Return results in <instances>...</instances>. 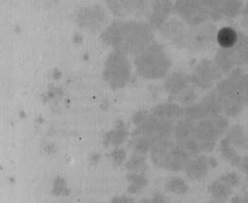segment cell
Instances as JSON below:
<instances>
[{"mask_svg":"<svg viewBox=\"0 0 248 203\" xmlns=\"http://www.w3.org/2000/svg\"><path fill=\"white\" fill-rule=\"evenodd\" d=\"M154 31L147 20L119 19L101 32L100 38L115 51L127 56H137L154 42Z\"/></svg>","mask_w":248,"mask_h":203,"instance_id":"6da1fadb","label":"cell"},{"mask_svg":"<svg viewBox=\"0 0 248 203\" xmlns=\"http://www.w3.org/2000/svg\"><path fill=\"white\" fill-rule=\"evenodd\" d=\"M245 70L236 67L214 87L218 95L223 109V114L228 118L238 117L246 107L244 95Z\"/></svg>","mask_w":248,"mask_h":203,"instance_id":"7a4b0ae2","label":"cell"},{"mask_svg":"<svg viewBox=\"0 0 248 203\" xmlns=\"http://www.w3.org/2000/svg\"><path fill=\"white\" fill-rule=\"evenodd\" d=\"M171 66L172 60L167 54L165 47L155 41L134 58L135 71L141 78L148 81L166 77Z\"/></svg>","mask_w":248,"mask_h":203,"instance_id":"3957f363","label":"cell"},{"mask_svg":"<svg viewBox=\"0 0 248 203\" xmlns=\"http://www.w3.org/2000/svg\"><path fill=\"white\" fill-rule=\"evenodd\" d=\"M149 156L156 168L170 172L185 171L187 163L193 157L172 139L155 141Z\"/></svg>","mask_w":248,"mask_h":203,"instance_id":"277c9868","label":"cell"},{"mask_svg":"<svg viewBox=\"0 0 248 203\" xmlns=\"http://www.w3.org/2000/svg\"><path fill=\"white\" fill-rule=\"evenodd\" d=\"M230 127L229 118L224 114L196 122L197 138L202 152H212Z\"/></svg>","mask_w":248,"mask_h":203,"instance_id":"5b68a950","label":"cell"},{"mask_svg":"<svg viewBox=\"0 0 248 203\" xmlns=\"http://www.w3.org/2000/svg\"><path fill=\"white\" fill-rule=\"evenodd\" d=\"M132 65L127 55L112 51L105 63L103 76L106 83L114 89L127 86L132 80Z\"/></svg>","mask_w":248,"mask_h":203,"instance_id":"8992f818","label":"cell"},{"mask_svg":"<svg viewBox=\"0 0 248 203\" xmlns=\"http://www.w3.org/2000/svg\"><path fill=\"white\" fill-rule=\"evenodd\" d=\"M217 26L214 21H207L196 27H189L186 50L193 54L209 51L217 44Z\"/></svg>","mask_w":248,"mask_h":203,"instance_id":"52a82bcc","label":"cell"},{"mask_svg":"<svg viewBox=\"0 0 248 203\" xmlns=\"http://www.w3.org/2000/svg\"><path fill=\"white\" fill-rule=\"evenodd\" d=\"M191 85L196 86L201 93L211 91L223 78V74L211 59L200 60L189 73Z\"/></svg>","mask_w":248,"mask_h":203,"instance_id":"ba28073f","label":"cell"},{"mask_svg":"<svg viewBox=\"0 0 248 203\" xmlns=\"http://www.w3.org/2000/svg\"><path fill=\"white\" fill-rule=\"evenodd\" d=\"M174 14L188 27H196L210 20L208 9L200 0H174Z\"/></svg>","mask_w":248,"mask_h":203,"instance_id":"9c48e42d","label":"cell"},{"mask_svg":"<svg viewBox=\"0 0 248 203\" xmlns=\"http://www.w3.org/2000/svg\"><path fill=\"white\" fill-rule=\"evenodd\" d=\"M175 122L165 120L155 116L150 113L141 125L135 128L133 135H143L150 138L153 142L163 140V139H171L173 135V128Z\"/></svg>","mask_w":248,"mask_h":203,"instance_id":"30bf717a","label":"cell"},{"mask_svg":"<svg viewBox=\"0 0 248 203\" xmlns=\"http://www.w3.org/2000/svg\"><path fill=\"white\" fill-rule=\"evenodd\" d=\"M109 13L119 19L146 17L152 0H105Z\"/></svg>","mask_w":248,"mask_h":203,"instance_id":"8fae6325","label":"cell"},{"mask_svg":"<svg viewBox=\"0 0 248 203\" xmlns=\"http://www.w3.org/2000/svg\"><path fill=\"white\" fill-rule=\"evenodd\" d=\"M173 140L191 156L202 153L201 145L197 138L196 122L183 118L175 122L173 128Z\"/></svg>","mask_w":248,"mask_h":203,"instance_id":"7c38bea8","label":"cell"},{"mask_svg":"<svg viewBox=\"0 0 248 203\" xmlns=\"http://www.w3.org/2000/svg\"><path fill=\"white\" fill-rule=\"evenodd\" d=\"M75 22L78 27L88 32L104 31L107 28L108 14L105 7L100 4L86 5L76 13Z\"/></svg>","mask_w":248,"mask_h":203,"instance_id":"4fadbf2b","label":"cell"},{"mask_svg":"<svg viewBox=\"0 0 248 203\" xmlns=\"http://www.w3.org/2000/svg\"><path fill=\"white\" fill-rule=\"evenodd\" d=\"M188 29L189 27L176 17L169 18L158 30V33L173 48L186 49Z\"/></svg>","mask_w":248,"mask_h":203,"instance_id":"5bb4252c","label":"cell"},{"mask_svg":"<svg viewBox=\"0 0 248 203\" xmlns=\"http://www.w3.org/2000/svg\"><path fill=\"white\" fill-rule=\"evenodd\" d=\"M174 0H152L146 19L149 25L158 31L174 14Z\"/></svg>","mask_w":248,"mask_h":203,"instance_id":"9a60e30c","label":"cell"},{"mask_svg":"<svg viewBox=\"0 0 248 203\" xmlns=\"http://www.w3.org/2000/svg\"><path fill=\"white\" fill-rule=\"evenodd\" d=\"M190 85L191 82L189 73L184 70H175L171 73H168L165 77L164 89L169 97V100L175 102L176 98Z\"/></svg>","mask_w":248,"mask_h":203,"instance_id":"2e32d148","label":"cell"},{"mask_svg":"<svg viewBox=\"0 0 248 203\" xmlns=\"http://www.w3.org/2000/svg\"><path fill=\"white\" fill-rule=\"evenodd\" d=\"M211 169L210 156L200 153L189 160L185 169V173L186 177L193 181H201V180L206 178Z\"/></svg>","mask_w":248,"mask_h":203,"instance_id":"e0dca14e","label":"cell"},{"mask_svg":"<svg viewBox=\"0 0 248 203\" xmlns=\"http://www.w3.org/2000/svg\"><path fill=\"white\" fill-rule=\"evenodd\" d=\"M213 61L223 75L229 74L236 67H238L234 48L218 47Z\"/></svg>","mask_w":248,"mask_h":203,"instance_id":"ac0fdd59","label":"cell"},{"mask_svg":"<svg viewBox=\"0 0 248 203\" xmlns=\"http://www.w3.org/2000/svg\"><path fill=\"white\" fill-rule=\"evenodd\" d=\"M151 113L159 118L176 122L185 117V107L177 104L176 102L169 101L156 105Z\"/></svg>","mask_w":248,"mask_h":203,"instance_id":"d6986e66","label":"cell"},{"mask_svg":"<svg viewBox=\"0 0 248 203\" xmlns=\"http://www.w3.org/2000/svg\"><path fill=\"white\" fill-rule=\"evenodd\" d=\"M224 137L237 151L248 152V130L241 124L230 125Z\"/></svg>","mask_w":248,"mask_h":203,"instance_id":"ffe728a7","label":"cell"},{"mask_svg":"<svg viewBox=\"0 0 248 203\" xmlns=\"http://www.w3.org/2000/svg\"><path fill=\"white\" fill-rule=\"evenodd\" d=\"M217 148L223 160L226 161L230 166L239 169L243 156L238 152L239 151L236 150L234 146L227 140V138L223 137L219 141Z\"/></svg>","mask_w":248,"mask_h":203,"instance_id":"44dd1931","label":"cell"},{"mask_svg":"<svg viewBox=\"0 0 248 203\" xmlns=\"http://www.w3.org/2000/svg\"><path fill=\"white\" fill-rule=\"evenodd\" d=\"M200 104L205 113L206 118L223 114L221 101L214 89L200 100Z\"/></svg>","mask_w":248,"mask_h":203,"instance_id":"7402d4cb","label":"cell"},{"mask_svg":"<svg viewBox=\"0 0 248 203\" xmlns=\"http://www.w3.org/2000/svg\"><path fill=\"white\" fill-rule=\"evenodd\" d=\"M233 190V188L229 187L227 184H225L219 178L214 180L208 187V191L213 200L219 202H225L229 200L232 197Z\"/></svg>","mask_w":248,"mask_h":203,"instance_id":"603a6c76","label":"cell"},{"mask_svg":"<svg viewBox=\"0 0 248 203\" xmlns=\"http://www.w3.org/2000/svg\"><path fill=\"white\" fill-rule=\"evenodd\" d=\"M239 30L231 26L223 27L218 30L217 33V44L222 48H233L238 41Z\"/></svg>","mask_w":248,"mask_h":203,"instance_id":"cb8c5ba5","label":"cell"},{"mask_svg":"<svg viewBox=\"0 0 248 203\" xmlns=\"http://www.w3.org/2000/svg\"><path fill=\"white\" fill-rule=\"evenodd\" d=\"M233 48L237 58V66L246 69L248 66V35L246 33L239 31L238 41Z\"/></svg>","mask_w":248,"mask_h":203,"instance_id":"d4e9b609","label":"cell"},{"mask_svg":"<svg viewBox=\"0 0 248 203\" xmlns=\"http://www.w3.org/2000/svg\"><path fill=\"white\" fill-rule=\"evenodd\" d=\"M244 6L243 0H224L221 7L222 19H234L239 17L242 8Z\"/></svg>","mask_w":248,"mask_h":203,"instance_id":"484cf974","label":"cell"},{"mask_svg":"<svg viewBox=\"0 0 248 203\" xmlns=\"http://www.w3.org/2000/svg\"><path fill=\"white\" fill-rule=\"evenodd\" d=\"M125 166L130 173H145L149 167L146 154L139 152H133Z\"/></svg>","mask_w":248,"mask_h":203,"instance_id":"4316f807","label":"cell"},{"mask_svg":"<svg viewBox=\"0 0 248 203\" xmlns=\"http://www.w3.org/2000/svg\"><path fill=\"white\" fill-rule=\"evenodd\" d=\"M129 182L128 192L131 194H137L148 185V178L145 173H129L127 176Z\"/></svg>","mask_w":248,"mask_h":203,"instance_id":"83f0119b","label":"cell"},{"mask_svg":"<svg viewBox=\"0 0 248 203\" xmlns=\"http://www.w3.org/2000/svg\"><path fill=\"white\" fill-rule=\"evenodd\" d=\"M153 143L154 142L150 138L143 136V135L132 134V138L129 142V146L133 150V152L147 154L150 152Z\"/></svg>","mask_w":248,"mask_h":203,"instance_id":"f1b7e54d","label":"cell"},{"mask_svg":"<svg viewBox=\"0 0 248 203\" xmlns=\"http://www.w3.org/2000/svg\"><path fill=\"white\" fill-rule=\"evenodd\" d=\"M200 94H201V92L199 91V89L196 86H194L193 85H190L176 98L175 102L177 104L182 105L183 107H187V106H190V105L197 103V102H199L201 100Z\"/></svg>","mask_w":248,"mask_h":203,"instance_id":"f546056e","label":"cell"},{"mask_svg":"<svg viewBox=\"0 0 248 203\" xmlns=\"http://www.w3.org/2000/svg\"><path fill=\"white\" fill-rule=\"evenodd\" d=\"M165 189L169 193L175 195H185L188 191V185L183 178L173 176L166 181Z\"/></svg>","mask_w":248,"mask_h":203,"instance_id":"4dcf8cb0","label":"cell"},{"mask_svg":"<svg viewBox=\"0 0 248 203\" xmlns=\"http://www.w3.org/2000/svg\"><path fill=\"white\" fill-rule=\"evenodd\" d=\"M185 118L193 120L195 122L206 118L205 113L200 104V101L193 105L185 107Z\"/></svg>","mask_w":248,"mask_h":203,"instance_id":"1f68e13d","label":"cell"},{"mask_svg":"<svg viewBox=\"0 0 248 203\" xmlns=\"http://www.w3.org/2000/svg\"><path fill=\"white\" fill-rule=\"evenodd\" d=\"M219 179L222 180L225 184H227L229 187H231L233 189L238 187L241 183V176L237 172H234V171L221 175L219 177Z\"/></svg>","mask_w":248,"mask_h":203,"instance_id":"d6a6232c","label":"cell"},{"mask_svg":"<svg viewBox=\"0 0 248 203\" xmlns=\"http://www.w3.org/2000/svg\"><path fill=\"white\" fill-rule=\"evenodd\" d=\"M128 132L124 128V126L120 127L119 130L112 131L108 135V142H110L111 144H121L127 138Z\"/></svg>","mask_w":248,"mask_h":203,"instance_id":"836d02e7","label":"cell"},{"mask_svg":"<svg viewBox=\"0 0 248 203\" xmlns=\"http://www.w3.org/2000/svg\"><path fill=\"white\" fill-rule=\"evenodd\" d=\"M149 114H150L149 112L143 111V110L138 111V112L135 113V114L132 116V123H133V125H134L135 127H137V126L141 125V124H142L146 119H147V117L149 116Z\"/></svg>","mask_w":248,"mask_h":203,"instance_id":"e575fe53","label":"cell"},{"mask_svg":"<svg viewBox=\"0 0 248 203\" xmlns=\"http://www.w3.org/2000/svg\"><path fill=\"white\" fill-rule=\"evenodd\" d=\"M142 203H169V201L163 194L154 193L152 196L144 199Z\"/></svg>","mask_w":248,"mask_h":203,"instance_id":"d590c367","label":"cell"},{"mask_svg":"<svg viewBox=\"0 0 248 203\" xmlns=\"http://www.w3.org/2000/svg\"><path fill=\"white\" fill-rule=\"evenodd\" d=\"M239 17H240L241 27L246 32H248V1L244 2V6L242 8V11H241Z\"/></svg>","mask_w":248,"mask_h":203,"instance_id":"8d00e7d4","label":"cell"},{"mask_svg":"<svg viewBox=\"0 0 248 203\" xmlns=\"http://www.w3.org/2000/svg\"><path fill=\"white\" fill-rule=\"evenodd\" d=\"M112 159H114V162L118 165H121L126 161V152L124 150H116L112 153Z\"/></svg>","mask_w":248,"mask_h":203,"instance_id":"74e56055","label":"cell"},{"mask_svg":"<svg viewBox=\"0 0 248 203\" xmlns=\"http://www.w3.org/2000/svg\"><path fill=\"white\" fill-rule=\"evenodd\" d=\"M109 203H135V200L130 196L121 195L112 198Z\"/></svg>","mask_w":248,"mask_h":203,"instance_id":"f35d334b","label":"cell"},{"mask_svg":"<svg viewBox=\"0 0 248 203\" xmlns=\"http://www.w3.org/2000/svg\"><path fill=\"white\" fill-rule=\"evenodd\" d=\"M239 169L246 176H248V154H246L242 157V161H241Z\"/></svg>","mask_w":248,"mask_h":203,"instance_id":"ab89813d","label":"cell"},{"mask_svg":"<svg viewBox=\"0 0 248 203\" xmlns=\"http://www.w3.org/2000/svg\"><path fill=\"white\" fill-rule=\"evenodd\" d=\"M244 95H245L246 107H248V72L247 71L244 74Z\"/></svg>","mask_w":248,"mask_h":203,"instance_id":"60d3db41","label":"cell"},{"mask_svg":"<svg viewBox=\"0 0 248 203\" xmlns=\"http://www.w3.org/2000/svg\"><path fill=\"white\" fill-rule=\"evenodd\" d=\"M228 203H242V196L235 195L229 199Z\"/></svg>","mask_w":248,"mask_h":203,"instance_id":"b9f144b4","label":"cell"},{"mask_svg":"<svg viewBox=\"0 0 248 203\" xmlns=\"http://www.w3.org/2000/svg\"><path fill=\"white\" fill-rule=\"evenodd\" d=\"M242 203H248V189L245 191L242 195Z\"/></svg>","mask_w":248,"mask_h":203,"instance_id":"7bdbcfd3","label":"cell"},{"mask_svg":"<svg viewBox=\"0 0 248 203\" xmlns=\"http://www.w3.org/2000/svg\"><path fill=\"white\" fill-rule=\"evenodd\" d=\"M209 203H224V202H219V201H215V200H212V201H210Z\"/></svg>","mask_w":248,"mask_h":203,"instance_id":"ee69618b","label":"cell"},{"mask_svg":"<svg viewBox=\"0 0 248 203\" xmlns=\"http://www.w3.org/2000/svg\"><path fill=\"white\" fill-rule=\"evenodd\" d=\"M246 69H247V70H248V66H247V68H246ZM247 72H248V71H247Z\"/></svg>","mask_w":248,"mask_h":203,"instance_id":"f6af8a7d","label":"cell"},{"mask_svg":"<svg viewBox=\"0 0 248 203\" xmlns=\"http://www.w3.org/2000/svg\"><path fill=\"white\" fill-rule=\"evenodd\" d=\"M247 177V180H248V176H246Z\"/></svg>","mask_w":248,"mask_h":203,"instance_id":"bcb514c9","label":"cell"}]
</instances>
